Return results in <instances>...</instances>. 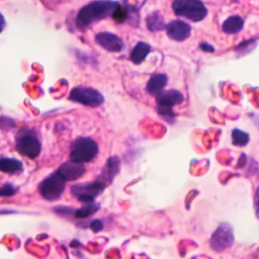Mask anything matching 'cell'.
Returning <instances> with one entry per match:
<instances>
[{"label": "cell", "instance_id": "1", "mask_svg": "<svg viewBox=\"0 0 259 259\" xmlns=\"http://www.w3.org/2000/svg\"><path fill=\"white\" fill-rule=\"evenodd\" d=\"M119 3L112 0H95L83 6L76 17V25L80 29L89 27L91 24L112 16Z\"/></svg>", "mask_w": 259, "mask_h": 259}, {"label": "cell", "instance_id": "2", "mask_svg": "<svg viewBox=\"0 0 259 259\" xmlns=\"http://www.w3.org/2000/svg\"><path fill=\"white\" fill-rule=\"evenodd\" d=\"M172 9L177 16L193 22H199L207 15V9L201 0H174Z\"/></svg>", "mask_w": 259, "mask_h": 259}, {"label": "cell", "instance_id": "3", "mask_svg": "<svg viewBox=\"0 0 259 259\" xmlns=\"http://www.w3.org/2000/svg\"><path fill=\"white\" fill-rule=\"evenodd\" d=\"M16 149L24 157L36 158L40 153L41 145L35 132L27 127L21 128L16 136Z\"/></svg>", "mask_w": 259, "mask_h": 259}, {"label": "cell", "instance_id": "4", "mask_svg": "<svg viewBox=\"0 0 259 259\" xmlns=\"http://www.w3.org/2000/svg\"><path fill=\"white\" fill-rule=\"evenodd\" d=\"M98 153L96 142L90 138L81 137L74 141L71 147V161L78 163H86L93 160Z\"/></svg>", "mask_w": 259, "mask_h": 259}, {"label": "cell", "instance_id": "5", "mask_svg": "<svg viewBox=\"0 0 259 259\" xmlns=\"http://www.w3.org/2000/svg\"><path fill=\"white\" fill-rule=\"evenodd\" d=\"M69 99L91 107H97L104 101L103 95L98 90L84 86L74 87L70 92Z\"/></svg>", "mask_w": 259, "mask_h": 259}, {"label": "cell", "instance_id": "6", "mask_svg": "<svg viewBox=\"0 0 259 259\" xmlns=\"http://www.w3.org/2000/svg\"><path fill=\"white\" fill-rule=\"evenodd\" d=\"M65 186L66 181L56 172L40 182L38 190L44 198L48 200H56L62 195Z\"/></svg>", "mask_w": 259, "mask_h": 259}, {"label": "cell", "instance_id": "7", "mask_svg": "<svg viewBox=\"0 0 259 259\" xmlns=\"http://www.w3.org/2000/svg\"><path fill=\"white\" fill-rule=\"evenodd\" d=\"M234 243L233 228L227 224H221L210 237L209 245L215 252H222L230 248Z\"/></svg>", "mask_w": 259, "mask_h": 259}, {"label": "cell", "instance_id": "8", "mask_svg": "<svg viewBox=\"0 0 259 259\" xmlns=\"http://www.w3.org/2000/svg\"><path fill=\"white\" fill-rule=\"evenodd\" d=\"M104 188L105 186L98 179H96L93 182L73 185L71 192L73 196H75L79 201L89 203L94 202V199Z\"/></svg>", "mask_w": 259, "mask_h": 259}, {"label": "cell", "instance_id": "9", "mask_svg": "<svg viewBox=\"0 0 259 259\" xmlns=\"http://www.w3.org/2000/svg\"><path fill=\"white\" fill-rule=\"evenodd\" d=\"M167 35L176 41H183L189 37L191 33V26L183 20H172L166 24Z\"/></svg>", "mask_w": 259, "mask_h": 259}, {"label": "cell", "instance_id": "10", "mask_svg": "<svg viewBox=\"0 0 259 259\" xmlns=\"http://www.w3.org/2000/svg\"><path fill=\"white\" fill-rule=\"evenodd\" d=\"M57 173L66 182L73 181L80 178L85 173V166L82 163L68 161L59 167V169L57 170Z\"/></svg>", "mask_w": 259, "mask_h": 259}, {"label": "cell", "instance_id": "11", "mask_svg": "<svg viewBox=\"0 0 259 259\" xmlns=\"http://www.w3.org/2000/svg\"><path fill=\"white\" fill-rule=\"evenodd\" d=\"M95 40L100 47H102L107 52L117 53L120 52L123 48L122 40L116 34L111 32H99L96 34Z\"/></svg>", "mask_w": 259, "mask_h": 259}, {"label": "cell", "instance_id": "12", "mask_svg": "<svg viewBox=\"0 0 259 259\" xmlns=\"http://www.w3.org/2000/svg\"><path fill=\"white\" fill-rule=\"evenodd\" d=\"M157 107L163 108H172L175 105L181 104L184 101L183 94L175 89H169L166 91L160 92L156 96Z\"/></svg>", "mask_w": 259, "mask_h": 259}, {"label": "cell", "instance_id": "13", "mask_svg": "<svg viewBox=\"0 0 259 259\" xmlns=\"http://www.w3.org/2000/svg\"><path fill=\"white\" fill-rule=\"evenodd\" d=\"M119 167H120L119 158L116 156L110 157L107 160L104 168L102 169V171L97 179L106 187L109 183H111V181L113 180L115 175L118 173Z\"/></svg>", "mask_w": 259, "mask_h": 259}, {"label": "cell", "instance_id": "14", "mask_svg": "<svg viewBox=\"0 0 259 259\" xmlns=\"http://www.w3.org/2000/svg\"><path fill=\"white\" fill-rule=\"evenodd\" d=\"M167 82H168V77L165 74H162V73L154 74L151 76V78L147 82L146 90L148 91V93L157 96L160 92L163 91L164 87L167 85Z\"/></svg>", "mask_w": 259, "mask_h": 259}, {"label": "cell", "instance_id": "15", "mask_svg": "<svg viewBox=\"0 0 259 259\" xmlns=\"http://www.w3.org/2000/svg\"><path fill=\"white\" fill-rule=\"evenodd\" d=\"M244 26V19L238 15H232L228 17L222 25L223 31L228 34L238 33Z\"/></svg>", "mask_w": 259, "mask_h": 259}, {"label": "cell", "instance_id": "16", "mask_svg": "<svg viewBox=\"0 0 259 259\" xmlns=\"http://www.w3.org/2000/svg\"><path fill=\"white\" fill-rule=\"evenodd\" d=\"M151 51V46L144 41H139L131 52V61L134 64H141Z\"/></svg>", "mask_w": 259, "mask_h": 259}, {"label": "cell", "instance_id": "17", "mask_svg": "<svg viewBox=\"0 0 259 259\" xmlns=\"http://www.w3.org/2000/svg\"><path fill=\"white\" fill-rule=\"evenodd\" d=\"M146 24L148 29L151 31H159L166 27L164 17L159 11H154L149 14L146 18Z\"/></svg>", "mask_w": 259, "mask_h": 259}, {"label": "cell", "instance_id": "18", "mask_svg": "<svg viewBox=\"0 0 259 259\" xmlns=\"http://www.w3.org/2000/svg\"><path fill=\"white\" fill-rule=\"evenodd\" d=\"M22 169V163L13 158H1L0 159V171L4 173L14 174Z\"/></svg>", "mask_w": 259, "mask_h": 259}, {"label": "cell", "instance_id": "19", "mask_svg": "<svg viewBox=\"0 0 259 259\" xmlns=\"http://www.w3.org/2000/svg\"><path fill=\"white\" fill-rule=\"evenodd\" d=\"M99 206L97 204H95L94 202H89V203H85V205H83L81 208L76 209L74 211V215L78 219H86L88 217H90L91 214L95 213L98 210Z\"/></svg>", "mask_w": 259, "mask_h": 259}, {"label": "cell", "instance_id": "20", "mask_svg": "<svg viewBox=\"0 0 259 259\" xmlns=\"http://www.w3.org/2000/svg\"><path fill=\"white\" fill-rule=\"evenodd\" d=\"M249 140H250V137L246 132H243L239 128H235L232 131V141L235 146H239V147L245 146L248 144Z\"/></svg>", "mask_w": 259, "mask_h": 259}, {"label": "cell", "instance_id": "21", "mask_svg": "<svg viewBox=\"0 0 259 259\" xmlns=\"http://www.w3.org/2000/svg\"><path fill=\"white\" fill-rule=\"evenodd\" d=\"M255 47H256V39L255 38H251V39L244 40L241 44H239L235 48V51L240 56H244V55L249 54Z\"/></svg>", "mask_w": 259, "mask_h": 259}, {"label": "cell", "instance_id": "22", "mask_svg": "<svg viewBox=\"0 0 259 259\" xmlns=\"http://www.w3.org/2000/svg\"><path fill=\"white\" fill-rule=\"evenodd\" d=\"M115 22L121 23L123 21L126 20V18L128 17V9L127 7H122L120 4L119 6L114 10L112 16H111Z\"/></svg>", "mask_w": 259, "mask_h": 259}, {"label": "cell", "instance_id": "23", "mask_svg": "<svg viewBox=\"0 0 259 259\" xmlns=\"http://www.w3.org/2000/svg\"><path fill=\"white\" fill-rule=\"evenodd\" d=\"M158 113L166 119L168 122H172L175 119L176 113L173 111L172 108H163V107H157Z\"/></svg>", "mask_w": 259, "mask_h": 259}, {"label": "cell", "instance_id": "24", "mask_svg": "<svg viewBox=\"0 0 259 259\" xmlns=\"http://www.w3.org/2000/svg\"><path fill=\"white\" fill-rule=\"evenodd\" d=\"M17 192V188H15L12 184L6 183L0 186V196H11Z\"/></svg>", "mask_w": 259, "mask_h": 259}, {"label": "cell", "instance_id": "25", "mask_svg": "<svg viewBox=\"0 0 259 259\" xmlns=\"http://www.w3.org/2000/svg\"><path fill=\"white\" fill-rule=\"evenodd\" d=\"M14 125H15V123H14V121L12 119H10V118H8L6 116H2L0 118V127H2L4 130H7L8 127L10 128V127H13Z\"/></svg>", "mask_w": 259, "mask_h": 259}, {"label": "cell", "instance_id": "26", "mask_svg": "<svg viewBox=\"0 0 259 259\" xmlns=\"http://www.w3.org/2000/svg\"><path fill=\"white\" fill-rule=\"evenodd\" d=\"M102 228H103V224H102V222L100 220H94V221H92L90 223V229L93 232H95V233L101 231Z\"/></svg>", "mask_w": 259, "mask_h": 259}, {"label": "cell", "instance_id": "27", "mask_svg": "<svg viewBox=\"0 0 259 259\" xmlns=\"http://www.w3.org/2000/svg\"><path fill=\"white\" fill-rule=\"evenodd\" d=\"M199 48H200V50H202L205 53H213L214 52V48L210 44H207V42H201L199 45Z\"/></svg>", "mask_w": 259, "mask_h": 259}, {"label": "cell", "instance_id": "28", "mask_svg": "<svg viewBox=\"0 0 259 259\" xmlns=\"http://www.w3.org/2000/svg\"><path fill=\"white\" fill-rule=\"evenodd\" d=\"M254 205H255V209L257 211V213L259 212V186L256 189L255 192V197H254Z\"/></svg>", "mask_w": 259, "mask_h": 259}, {"label": "cell", "instance_id": "29", "mask_svg": "<svg viewBox=\"0 0 259 259\" xmlns=\"http://www.w3.org/2000/svg\"><path fill=\"white\" fill-rule=\"evenodd\" d=\"M5 27V18L4 16L0 13V32H2V30Z\"/></svg>", "mask_w": 259, "mask_h": 259}]
</instances>
